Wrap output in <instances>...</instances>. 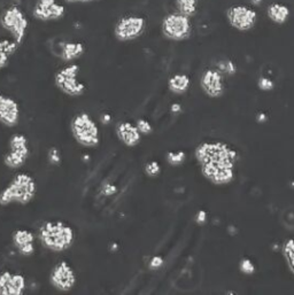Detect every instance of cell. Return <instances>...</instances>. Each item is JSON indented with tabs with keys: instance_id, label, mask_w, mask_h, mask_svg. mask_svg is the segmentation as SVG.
Here are the masks:
<instances>
[{
	"instance_id": "4316f807",
	"label": "cell",
	"mask_w": 294,
	"mask_h": 295,
	"mask_svg": "<svg viewBox=\"0 0 294 295\" xmlns=\"http://www.w3.org/2000/svg\"><path fill=\"white\" fill-rule=\"evenodd\" d=\"M160 171L161 168L156 161H150V162L146 163L145 173L148 175V176H156V175H159Z\"/></svg>"
},
{
	"instance_id": "d4e9b609",
	"label": "cell",
	"mask_w": 294,
	"mask_h": 295,
	"mask_svg": "<svg viewBox=\"0 0 294 295\" xmlns=\"http://www.w3.org/2000/svg\"><path fill=\"white\" fill-rule=\"evenodd\" d=\"M136 126H137L142 135H148V133L152 132V125H150V123L147 119L139 118L136 122Z\"/></svg>"
},
{
	"instance_id": "d6986e66",
	"label": "cell",
	"mask_w": 294,
	"mask_h": 295,
	"mask_svg": "<svg viewBox=\"0 0 294 295\" xmlns=\"http://www.w3.org/2000/svg\"><path fill=\"white\" fill-rule=\"evenodd\" d=\"M85 52V46L82 43H64L61 46L60 58L65 62H72L74 60L79 59Z\"/></svg>"
},
{
	"instance_id": "6da1fadb",
	"label": "cell",
	"mask_w": 294,
	"mask_h": 295,
	"mask_svg": "<svg viewBox=\"0 0 294 295\" xmlns=\"http://www.w3.org/2000/svg\"><path fill=\"white\" fill-rule=\"evenodd\" d=\"M36 192L37 185L34 177L29 174L20 173L0 192V205H28L34 200Z\"/></svg>"
},
{
	"instance_id": "4dcf8cb0",
	"label": "cell",
	"mask_w": 294,
	"mask_h": 295,
	"mask_svg": "<svg viewBox=\"0 0 294 295\" xmlns=\"http://www.w3.org/2000/svg\"><path fill=\"white\" fill-rule=\"evenodd\" d=\"M66 1L69 2V3H75V2H82V3H87V2H91L92 0H66Z\"/></svg>"
},
{
	"instance_id": "9a60e30c",
	"label": "cell",
	"mask_w": 294,
	"mask_h": 295,
	"mask_svg": "<svg viewBox=\"0 0 294 295\" xmlns=\"http://www.w3.org/2000/svg\"><path fill=\"white\" fill-rule=\"evenodd\" d=\"M13 244L21 255L30 256L35 253V237L29 230H15L13 233Z\"/></svg>"
},
{
	"instance_id": "3957f363",
	"label": "cell",
	"mask_w": 294,
	"mask_h": 295,
	"mask_svg": "<svg viewBox=\"0 0 294 295\" xmlns=\"http://www.w3.org/2000/svg\"><path fill=\"white\" fill-rule=\"evenodd\" d=\"M74 138L84 147H96L100 143V132L97 123L87 113L77 114L72 121Z\"/></svg>"
},
{
	"instance_id": "30bf717a",
	"label": "cell",
	"mask_w": 294,
	"mask_h": 295,
	"mask_svg": "<svg viewBox=\"0 0 294 295\" xmlns=\"http://www.w3.org/2000/svg\"><path fill=\"white\" fill-rule=\"evenodd\" d=\"M50 282L52 286L61 291V292H68L73 290L76 284V275L74 269L69 263L66 261L59 262L57 265L52 269L50 275Z\"/></svg>"
},
{
	"instance_id": "e0dca14e",
	"label": "cell",
	"mask_w": 294,
	"mask_h": 295,
	"mask_svg": "<svg viewBox=\"0 0 294 295\" xmlns=\"http://www.w3.org/2000/svg\"><path fill=\"white\" fill-rule=\"evenodd\" d=\"M202 173L216 184L229 183L232 179V168H224L218 166H202Z\"/></svg>"
},
{
	"instance_id": "5bb4252c",
	"label": "cell",
	"mask_w": 294,
	"mask_h": 295,
	"mask_svg": "<svg viewBox=\"0 0 294 295\" xmlns=\"http://www.w3.org/2000/svg\"><path fill=\"white\" fill-rule=\"evenodd\" d=\"M201 87L208 96H220L224 90L222 74L219 73L218 70H206L201 77Z\"/></svg>"
},
{
	"instance_id": "2e32d148",
	"label": "cell",
	"mask_w": 294,
	"mask_h": 295,
	"mask_svg": "<svg viewBox=\"0 0 294 295\" xmlns=\"http://www.w3.org/2000/svg\"><path fill=\"white\" fill-rule=\"evenodd\" d=\"M117 138L128 147L137 146L141 142L142 133L136 125L130 122H121L116 126Z\"/></svg>"
},
{
	"instance_id": "52a82bcc",
	"label": "cell",
	"mask_w": 294,
	"mask_h": 295,
	"mask_svg": "<svg viewBox=\"0 0 294 295\" xmlns=\"http://www.w3.org/2000/svg\"><path fill=\"white\" fill-rule=\"evenodd\" d=\"M29 154L28 138L22 133H15L9 139V149L3 156V163L10 169H19L26 163Z\"/></svg>"
},
{
	"instance_id": "7c38bea8",
	"label": "cell",
	"mask_w": 294,
	"mask_h": 295,
	"mask_svg": "<svg viewBox=\"0 0 294 295\" xmlns=\"http://www.w3.org/2000/svg\"><path fill=\"white\" fill-rule=\"evenodd\" d=\"M20 105L13 98L0 93V123L7 126H15L20 121Z\"/></svg>"
},
{
	"instance_id": "277c9868",
	"label": "cell",
	"mask_w": 294,
	"mask_h": 295,
	"mask_svg": "<svg viewBox=\"0 0 294 295\" xmlns=\"http://www.w3.org/2000/svg\"><path fill=\"white\" fill-rule=\"evenodd\" d=\"M0 24L3 29L12 35L13 39L20 45L26 37L29 22L22 9L19 6L13 5L3 10L0 17Z\"/></svg>"
},
{
	"instance_id": "9c48e42d",
	"label": "cell",
	"mask_w": 294,
	"mask_h": 295,
	"mask_svg": "<svg viewBox=\"0 0 294 295\" xmlns=\"http://www.w3.org/2000/svg\"><path fill=\"white\" fill-rule=\"evenodd\" d=\"M226 19L230 26L239 31L253 29L257 21V14L247 6L236 5L226 10Z\"/></svg>"
},
{
	"instance_id": "44dd1931",
	"label": "cell",
	"mask_w": 294,
	"mask_h": 295,
	"mask_svg": "<svg viewBox=\"0 0 294 295\" xmlns=\"http://www.w3.org/2000/svg\"><path fill=\"white\" fill-rule=\"evenodd\" d=\"M169 90L174 93H184L190 86V78L185 74H176L168 82Z\"/></svg>"
},
{
	"instance_id": "4fadbf2b",
	"label": "cell",
	"mask_w": 294,
	"mask_h": 295,
	"mask_svg": "<svg viewBox=\"0 0 294 295\" xmlns=\"http://www.w3.org/2000/svg\"><path fill=\"white\" fill-rule=\"evenodd\" d=\"M26 290V279L20 273H0V295H21Z\"/></svg>"
},
{
	"instance_id": "83f0119b",
	"label": "cell",
	"mask_w": 294,
	"mask_h": 295,
	"mask_svg": "<svg viewBox=\"0 0 294 295\" xmlns=\"http://www.w3.org/2000/svg\"><path fill=\"white\" fill-rule=\"evenodd\" d=\"M258 87L263 91H269L274 87V82L268 77H260L258 79Z\"/></svg>"
},
{
	"instance_id": "8fae6325",
	"label": "cell",
	"mask_w": 294,
	"mask_h": 295,
	"mask_svg": "<svg viewBox=\"0 0 294 295\" xmlns=\"http://www.w3.org/2000/svg\"><path fill=\"white\" fill-rule=\"evenodd\" d=\"M65 13V6L58 3L57 0H37L33 9L35 19L43 22L60 20L64 17Z\"/></svg>"
},
{
	"instance_id": "ac0fdd59",
	"label": "cell",
	"mask_w": 294,
	"mask_h": 295,
	"mask_svg": "<svg viewBox=\"0 0 294 295\" xmlns=\"http://www.w3.org/2000/svg\"><path fill=\"white\" fill-rule=\"evenodd\" d=\"M290 8L279 2H272L267 7V15L276 24H284L290 17Z\"/></svg>"
},
{
	"instance_id": "7402d4cb",
	"label": "cell",
	"mask_w": 294,
	"mask_h": 295,
	"mask_svg": "<svg viewBox=\"0 0 294 295\" xmlns=\"http://www.w3.org/2000/svg\"><path fill=\"white\" fill-rule=\"evenodd\" d=\"M175 6L178 13L183 14V15L191 17L195 15L198 8L197 0H176L175 1Z\"/></svg>"
},
{
	"instance_id": "7a4b0ae2",
	"label": "cell",
	"mask_w": 294,
	"mask_h": 295,
	"mask_svg": "<svg viewBox=\"0 0 294 295\" xmlns=\"http://www.w3.org/2000/svg\"><path fill=\"white\" fill-rule=\"evenodd\" d=\"M39 239L45 248L52 252H65L72 247L75 233L73 227L62 221H48L40 226Z\"/></svg>"
},
{
	"instance_id": "5b68a950",
	"label": "cell",
	"mask_w": 294,
	"mask_h": 295,
	"mask_svg": "<svg viewBox=\"0 0 294 295\" xmlns=\"http://www.w3.org/2000/svg\"><path fill=\"white\" fill-rule=\"evenodd\" d=\"M163 36L170 40L180 41L187 39L192 33V23L190 17L175 12L164 16L161 24Z\"/></svg>"
},
{
	"instance_id": "f1b7e54d",
	"label": "cell",
	"mask_w": 294,
	"mask_h": 295,
	"mask_svg": "<svg viewBox=\"0 0 294 295\" xmlns=\"http://www.w3.org/2000/svg\"><path fill=\"white\" fill-rule=\"evenodd\" d=\"M240 268L244 272H246V273H252V272H253V270H254L253 264H252L251 261H248V259H244V261L241 262Z\"/></svg>"
},
{
	"instance_id": "cb8c5ba5",
	"label": "cell",
	"mask_w": 294,
	"mask_h": 295,
	"mask_svg": "<svg viewBox=\"0 0 294 295\" xmlns=\"http://www.w3.org/2000/svg\"><path fill=\"white\" fill-rule=\"evenodd\" d=\"M218 72L222 74V75L232 76L236 74L237 68L236 65L231 60H222V61L218 62Z\"/></svg>"
},
{
	"instance_id": "ffe728a7",
	"label": "cell",
	"mask_w": 294,
	"mask_h": 295,
	"mask_svg": "<svg viewBox=\"0 0 294 295\" xmlns=\"http://www.w3.org/2000/svg\"><path fill=\"white\" fill-rule=\"evenodd\" d=\"M17 46L19 44L14 39H0V69L7 67L10 57L16 52Z\"/></svg>"
},
{
	"instance_id": "603a6c76",
	"label": "cell",
	"mask_w": 294,
	"mask_h": 295,
	"mask_svg": "<svg viewBox=\"0 0 294 295\" xmlns=\"http://www.w3.org/2000/svg\"><path fill=\"white\" fill-rule=\"evenodd\" d=\"M279 221L286 229L294 230V205L286 207L282 210Z\"/></svg>"
},
{
	"instance_id": "f546056e",
	"label": "cell",
	"mask_w": 294,
	"mask_h": 295,
	"mask_svg": "<svg viewBox=\"0 0 294 295\" xmlns=\"http://www.w3.org/2000/svg\"><path fill=\"white\" fill-rule=\"evenodd\" d=\"M162 263H163L162 258H161L160 256H155V258H152V261H150L149 265H150V268H152V269H157V268H160L161 265H162Z\"/></svg>"
},
{
	"instance_id": "1f68e13d",
	"label": "cell",
	"mask_w": 294,
	"mask_h": 295,
	"mask_svg": "<svg viewBox=\"0 0 294 295\" xmlns=\"http://www.w3.org/2000/svg\"><path fill=\"white\" fill-rule=\"evenodd\" d=\"M251 2L253 3V5H261V2H262V0H251Z\"/></svg>"
},
{
	"instance_id": "8992f818",
	"label": "cell",
	"mask_w": 294,
	"mask_h": 295,
	"mask_svg": "<svg viewBox=\"0 0 294 295\" xmlns=\"http://www.w3.org/2000/svg\"><path fill=\"white\" fill-rule=\"evenodd\" d=\"M79 67L73 63L64 67L55 74V85L61 92L69 97H79L85 92V84L77 79Z\"/></svg>"
},
{
	"instance_id": "484cf974",
	"label": "cell",
	"mask_w": 294,
	"mask_h": 295,
	"mask_svg": "<svg viewBox=\"0 0 294 295\" xmlns=\"http://www.w3.org/2000/svg\"><path fill=\"white\" fill-rule=\"evenodd\" d=\"M185 159V154L183 152H178V153H169L167 156L168 162L173 166H178L183 162Z\"/></svg>"
},
{
	"instance_id": "ba28073f",
	"label": "cell",
	"mask_w": 294,
	"mask_h": 295,
	"mask_svg": "<svg viewBox=\"0 0 294 295\" xmlns=\"http://www.w3.org/2000/svg\"><path fill=\"white\" fill-rule=\"evenodd\" d=\"M146 29L144 17L128 15L121 17L114 27V35L120 41H131L141 37Z\"/></svg>"
}]
</instances>
